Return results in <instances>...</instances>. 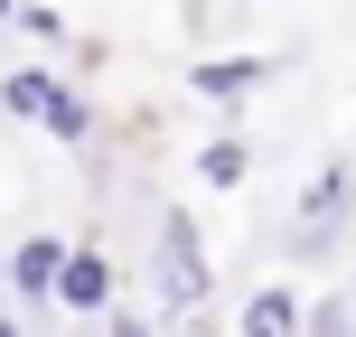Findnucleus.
I'll return each instance as SVG.
<instances>
[{
  "instance_id": "nucleus-1",
  "label": "nucleus",
  "mask_w": 356,
  "mask_h": 337,
  "mask_svg": "<svg viewBox=\"0 0 356 337\" xmlns=\"http://www.w3.org/2000/svg\"><path fill=\"white\" fill-rule=\"evenodd\" d=\"M0 113H10V122H38L47 141H66V150L94 141V104L56 66H10V75H0Z\"/></svg>"
},
{
  "instance_id": "nucleus-2",
  "label": "nucleus",
  "mask_w": 356,
  "mask_h": 337,
  "mask_svg": "<svg viewBox=\"0 0 356 337\" xmlns=\"http://www.w3.org/2000/svg\"><path fill=\"white\" fill-rule=\"evenodd\" d=\"M150 281H160L169 319H197V309H207L216 272H207V244H197V215L188 206H160V225H150Z\"/></svg>"
},
{
  "instance_id": "nucleus-3",
  "label": "nucleus",
  "mask_w": 356,
  "mask_h": 337,
  "mask_svg": "<svg viewBox=\"0 0 356 337\" xmlns=\"http://www.w3.org/2000/svg\"><path fill=\"white\" fill-rule=\"evenodd\" d=\"M56 263H66V234H19L10 263H0V290L29 300V309H47L56 300Z\"/></svg>"
},
{
  "instance_id": "nucleus-4",
  "label": "nucleus",
  "mask_w": 356,
  "mask_h": 337,
  "mask_svg": "<svg viewBox=\"0 0 356 337\" xmlns=\"http://www.w3.org/2000/svg\"><path fill=\"white\" fill-rule=\"evenodd\" d=\"M56 309H75V319H104L113 309V253L104 244H66V263H56Z\"/></svg>"
},
{
  "instance_id": "nucleus-5",
  "label": "nucleus",
  "mask_w": 356,
  "mask_h": 337,
  "mask_svg": "<svg viewBox=\"0 0 356 337\" xmlns=\"http://www.w3.org/2000/svg\"><path fill=\"white\" fill-rule=\"evenodd\" d=\"M338 215H356V169L347 160H319V178H309L300 188V234H291V244H328V225H338Z\"/></svg>"
},
{
  "instance_id": "nucleus-6",
  "label": "nucleus",
  "mask_w": 356,
  "mask_h": 337,
  "mask_svg": "<svg viewBox=\"0 0 356 337\" xmlns=\"http://www.w3.org/2000/svg\"><path fill=\"white\" fill-rule=\"evenodd\" d=\"M272 56H207V66H188V94L197 104H244V94H263L272 85Z\"/></svg>"
},
{
  "instance_id": "nucleus-7",
  "label": "nucleus",
  "mask_w": 356,
  "mask_h": 337,
  "mask_svg": "<svg viewBox=\"0 0 356 337\" xmlns=\"http://www.w3.org/2000/svg\"><path fill=\"white\" fill-rule=\"evenodd\" d=\"M244 178H253V141H244V131L197 141V188H244Z\"/></svg>"
},
{
  "instance_id": "nucleus-8",
  "label": "nucleus",
  "mask_w": 356,
  "mask_h": 337,
  "mask_svg": "<svg viewBox=\"0 0 356 337\" xmlns=\"http://www.w3.org/2000/svg\"><path fill=\"white\" fill-rule=\"evenodd\" d=\"M300 290H291V281H272V290H253V300H244V337H291V328H300Z\"/></svg>"
},
{
  "instance_id": "nucleus-9",
  "label": "nucleus",
  "mask_w": 356,
  "mask_h": 337,
  "mask_svg": "<svg viewBox=\"0 0 356 337\" xmlns=\"http://www.w3.org/2000/svg\"><path fill=\"white\" fill-rule=\"evenodd\" d=\"M10 28H29V38H47V47H66V19H56L47 0H19V10H10Z\"/></svg>"
},
{
  "instance_id": "nucleus-10",
  "label": "nucleus",
  "mask_w": 356,
  "mask_h": 337,
  "mask_svg": "<svg viewBox=\"0 0 356 337\" xmlns=\"http://www.w3.org/2000/svg\"><path fill=\"white\" fill-rule=\"evenodd\" d=\"M10 10H19V0H0V28H10Z\"/></svg>"
},
{
  "instance_id": "nucleus-11",
  "label": "nucleus",
  "mask_w": 356,
  "mask_h": 337,
  "mask_svg": "<svg viewBox=\"0 0 356 337\" xmlns=\"http://www.w3.org/2000/svg\"><path fill=\"white\" fill-rule=\"evenodd\" d=\"M0 263H10V253H0Z\"/></svg>"
}]
</instances>
